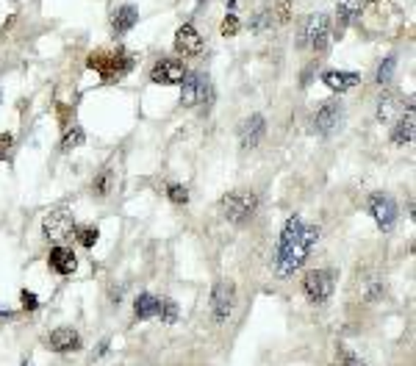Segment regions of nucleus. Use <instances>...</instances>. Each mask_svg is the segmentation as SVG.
<instances>
[{
  "mask_svg": "<svg viewBox=\"0 0 416 366\" xmlns=\"http://www.w3.org/2000/svg\"><path fill=\"white\" fill-rule=\"evenodd\" d=\"M0 317H6V319H8V317H11V311H8V308H0Z\"/></svg>",
  "mask_w": 416,
  "mask_h": 366,
  "instance_id": "nucleus-35",
  "label": "nucleus"
},
{
  "mask_svg": "<svg viewBox=\"0 0 416 366\" xmlns=\"http://www.w3.org/2000/svg\"><path fill=\"white\" fill-rule=\"evenodd\" d=\"M233 308H236V289H233V283H225V280L216 283L211 289V317H214V322H227Z\"/></svg>",
  "mask_w": 416,
  "mask_h": 366,
  "instance_id": "nucleus-8",
  "label": "nucleus"
},
{
  "mask_svg": "<svg viewBox=\"0 0 416 366\" xmlns=\"http://www.w3.org/2000/svg\"><path fill=\"white\" fill-rule=\"evenodd\" d=\"M303 42L314 50H325L330 42V17L328 14H311L303 25Z\"/></svg>",
  "mask_w": 416,
  "mask_h": 366,
  "instance_id": "nucleus-6",
  "label": "nucleus"
},
{
  "mask_svg": "<svg viewBox=\"0 0 416 366\" xmlns=\"http://www.w3.org/2000/svg\"><path fill=\"white\" fill-rule=\"evenodd\" d=\"M22 366H28V364H22Z\"/></svg>",
  "mask_w": 416,
  "mask_h": 366,
  "instance_id": "nucleus-36",
  "label": "nucleus"
},
{
  "mask_svg": "<svg viewBox=\"0 0 416 366\" xmlns=\"http://www.w3.org/2000/svg\"><path fill=\"white\" fill-rule=\"evenodd\" d=\"M106 353H109V339H106V342H100V344H97V353H95V358H103V356H106Z\"/></svg>",
  "mask_w": 416,
  "mask_h": 366,
  "instance_id": "nucleus-34",
  "label": "nucleus"
},
{
  "mask_svg": "<svg viewBox=\"0 0 416 366\" xmlns=\"http://www.w3.org/2000/svg\"><path fill=\"white\" fill-rule=\"evenodd\" d=\"M258 208V197L253 191H230L222 197V214L227 216V222L233 225H244Z\"/></svg>",
  "mask_w": 416,
  "mask_h": 366,
  "instance_id": "nucleus-3",
  "label": "nucleus"
},
{
  "mask_svg": "<svg viewBox=\"0 0 416 366\" xmlns=\"http://www.w3.org/2000/svg\"><path fill=\"white\" fill-rule=\"evenodd\" d=\"M322 83L328 86V89H333V92H350L353 86H358L361 83V75L358 72H342V70H328V72H322Z\"/></svg>",
  "mask_w": 416,
  "mask_h": 366,
  "instance_id": "nucleus-16",
  "label": "nucleus"
},
{
  "mask_svg": "<svg viewBox=\"0 0 416 366\" xmlns=\"http://www.w3.org/2000/svg\"><path fill=\"white\" fill-rule=\"evenodd\" d=\"M19 303H22V308H25V311H36V308H39L36 294H33V292H28V289H22V292H19Z\"/></svg>",
  "mask_w": 416,
  "mask_h": 366,
  "instance_id": "nucleus-30",
  "label": "nucleus"
},
{
  "mask_svg": "<svg viewBox=\"0 0 416 366\" xmlns=\"http://www.w3.org/2000/svg\"><path fill=\"white\" fill-rule=\"evenodd\" d=\"M336 289V272L333 269H311L305 278H303V292L305 297L314 303V305H322L330 300Z\"/></svg>",
  "mask_w": 416,
  "mask_h": 366,
  "instance_id": "nucleus-4",
  "label": "nucleus"
},
{
  "mask_svg": "<svg viewBox=\"0 0 416 366\" xmlns=\"http://www.w3.org/2000/svg\"><path fill=\"white\" fill-rule=\"evenodd\" d=\"M11 145H14V136H11V134H0V161L8 156Z\"/></svg>",
  "mask_w": 416,
  "mask_h": 366,
  "instance_id": "nucleus-31",
  "label": "nucleus"
},
{
  "mask_svg": "<svg viewBox=\"0 0 416 366\" xmlns=\"http://www.w3.org/2000/svg\"><path fill=\"white\" fill-rule=\"evenodd\" d=\"M364 0H339V8H336V17H339V33L355 19V14L361 11Z\"/></svg>",
  "mask_w": 416,
  "mask_h": 366,
  "instance_id": "nucleus-20",
  "label": "nucleus"
},
{
  "mask_svg": "<svg viewBox=\"0 0 416 366\" xmlns=\"http://www.w3.org/2000/svg\"><path fill=\"white\" fill-rule=\"evenodd\" d=\"M394 64H397L394 56H389V58L381 64V70H378V83H381V86H386V83L392 81V75H394Z\"/></svg>",
  "mask_w": 416,
  "mask_h": 366,
  "instance_id": "nucleus-27",
  "label": "nucleus"
},
{
  "mask_svg": "<svg viewBox=\"0 0 416 366\" xmlns=\"http://www.w3.org/2000/svg\"><path fill=\"white\" fill-rule=\"evenodd\" d=\"M136 19H139L136 8H134L131 3H125V6H120V8L114 11V17H111V28H114V33H128V31L136 25Z\"/></svg>",
  "mask_w": 416,
  "mask_h": 366,
  "instance_id": "nucleus-17",
  "label": "nucleus"
},
{
  "mask_svg": "<svg viewBox=\"0 0 416 366\" xmlns=\"http://www.w3.org/2000/svg\"><path fill=\"white\" fill-rule=\"evenodd\" d=\"M167 197H170L175 205H186V202H189V191H186V186H181V183H170V186H167Z\"/></svg>",
  "mask_w": 416,
  "mask_h": 366,
  "instance_id": "nucleus-26",
  "label": "nucleus"
},
{
  "mask_svg": "<svg viewBox=\"0 0 416 366\" xmlns=\"http://www.w3.org/2000/svg\"><path fill=\"white\" fill-rule=\"evenodd\" d=\"M45 344H47L53 353H72V350L81 347V336H78L75 328H56V331L45 339Z\"/></svg>",
  "mask_w": 416,
  "mask_h": 366,
  "instance_id": "nucleus-13",
  "label": "nucleus"
},
{
  "mask_svg": "<svg viewBox=\"0 0 416 366\" xmlns=\"http://www.w3.org/2000/svg\"><path fill=\"white\" fill-rule=\"evenodd\" d=\"M342 117H344V109H342L339 103H325V106L317 111V117H314L317 134L333 136V134L339 131V125H342Z\"/></svg>",
  "mask_w": 416,
  "mask_h": 366,
  "instance_id": "nucleus-10",
  "label": "nucleus"
},
{
  "mask_svg": "<svg viewBox=\"0 0 416 366\" xmlns=\"http://www.w3.org/2000/svg\"><path fill=\"white\" fill-rule=\"evenodd\" d=\"M159 317H161V322H167V325H173V322H178V303H173V300H161V305H159Z\"/></svg>",
  "mask_w": 416,
  "mask_h": 366,
  "instance_id": "nucleus-25",
  "label": "nucleus"
},
{
  "mask_svg": "<svg viewBox=\"0 0 416 366\" xmlns=\"http://www.w3.org/2000/svg\"><path fill=\"white\" fill-rule=\"evenodd\" d=\"M111 186H114V173H111V170H103V173L95 178V183H92V191H95L97 197H106V194L111 191Z\"/></svg>",
  "mask_w": 416,
  "mask_h": 366,
  "instance_id": "nucleus-23",
  "label": "nucleus"
},
{
  "mask_svg": "<svg viewBox=\"0 0 416 366\" xmlns=\"http://www.w3.org/2000/svg\"><path fill=\"white\" fill-rule=\"evenodd\" d=\"M86 67L95 70L106 83H114V81H122L131 70H134V56H128L122 47L117 50H97L86 58Z\"/></svg>",
  "mask_w": 416,
  "mask_h": 366,
  "instance_id": "nucleus-2",
  "label": "nucleus"
},
{
  "mask_svg": "<svg viewBox=\"0 0 416 366\" xmlns=\"http://www.w3.org/2000/svg\"><path fill=\"white\" fill-rule=\"evenodd\" d=\"M381 297H383V286H381V283H372L369 292H367V300L375 303V300H381Z\"/></svg>",
  "mask_w": 416,
  "mask_h": 366,
  "instance_id": "nucleus-32",
  "label": "nucleus"
},
{
  "mask_svg": "<svg viewBox=\"0 0 416 366\" xmlns=\"http://www.w3.org/2000/svg\"><path fill=\"white\" fill-rule=\"evenodd\" d=\"M392 142L394 145H411L414 142V114L408 111L406 117H400V122L392 131Z\"/></svg>",
  "mask_w": 416,
  "mask_h": 366,
  "instance_id": "nucleus-19",
  "label": "nucleus"
},
{
  "mask_svg": "<svg viewBox=\"0 0 416 366\" xmlns=\"http://www.w3.org/2000/svg\"><path fill=\"white\" fill-rule=\"evenodd\" d=\"M184 75H186V67H184L181 61H175V58H161V61H156V67H153V72H150V78H153L156 83H164V86L181 83Z\"/></svg>",
  "mask_w": 416,
  "mask_h": 366,
  "instance_id": "nucleus-11",
  "label": "nucleus"
},
{
  "mask_svg": "<svg viewBox=\"0 0 416 366\" xmlns=\"http://www.w3.org/2000/svg\"><path fill=\"white\" fill-rule=\"evenodd\" d=\"M42 228H45V236H47L50 241L64 244V241L72 239V233H75V219H72V214H70L67 208H56V211L45 214Z\"/></svg>",
  "mask_w": 416,
  "mask_h": 366,
  "instance_id": "nucleus-5",
  "label": "nucleus"
},
{
  "mask_svg": "<svg viewBox=\"0 0 416 366\" xmlns=\"http://www.w3.org/2000/svg\"><path fill=\"white\" fill-rule=\"evenodd\" d=\"M339 358H342V366H367L361 361V356L353 353L350 347H339Z\"/></svg>",
  "mask_w": 416,
  "mask_h": 366,
  "instance_id": "nucleus-28",
  "label": "nucleus"
},
{
  "mask_svg": "<svg viewBox=\"0 0 416 366\" xmlns=\"http://www.w3.org/2000/svg\"><path fill=\"white\" fill-rule=\"evenodd\" d=\"M369 211H372V216H375V222H378L381 230L389 233V230L394 228V222H397V202H394L389 194L375 191V194L369 197Z\"/></svg>",
  "mask_w": 416,
  "mask_h": 366,
  "instance_id": "nucleus-9",
  "label": "nucleus"
},
{
  "mask_svg": "<svg viewBox=\"0 0 416 366\" xmlns=\"http://www.w3.org/2000/svg\"><path fill=\"white\" fill-rule=\"evenodd\" d=\"M239 33V17L236 14H227L222 19V36H236Z\"/></svg>",
  "mask_w": 416,
  "mask_h": 366,
  "instance_id": "nucleus-29",
  "label": "nucleus"
},
{
  "mask_svg": "<svg viewBox=\"0 0 416 366\" xmlns=\"http://www.w3.org/2000/svg\"><path fill=\"white\" fill-rule=\"evenodd\" d=\"M159 305H161V300L156 294L145 292L134 300V314H136V319H150V317H159Z\"/></svg>",
  "mask_w": 416,
  "mask_h": 366,
  "instance_id": "nucleus-18",
  "label": "nucleus"
},
{
  "mask_svg": "<svg viewBox=\"0 0 416 366\" xmlns=\"http://www.w3.org/2000/svg\"><path fill=\"white\" fill-rule=\"evenodd\" d=\"M47 264H50V269L58 272V275H72V272L78 269V258H75V253H72L70 247H64V244H56V247L50 250Z\"/></svg>",
  "mask_w": 416,
  "mask_h": 366,
  "instance_id": "nucleus-15",
  "label": "nucleus"
},
{
  "mask_svg": "<svg viewBox=\"0 0 416 366\" xmlns=\"http://www.w3.org/2000/svg\"><path fill=\"white\" fill-rule=\"evenodd\" d=\"M278 19L280 22L289 19V0H278Z\"/></svg>",
  "mask_w": 416,
  "mask_h": 366,
  "instance_id": "nucleus-33",
  "label": "nucleus"
},
{
  "mask_svg": "<svg viewBox=\"0 0 416 366\" xmlns=\"http://www.w3.org/2000/svg\"><path fill=\"white\" fill-rule=\"evenodd\" d=\"M394 114H397V97L383 95L381 103H378V120H381V122H392Z\"/></svg>",
  "mask_w": 416,
  "mask_h": 366,
  "instance_id": "nucleus-22",
  "label": "nucleus"
},
{
  "mask_svg": "<svg viewBox=\"0 0 416 366\" xmlns=\"http://www.w3.org/2000/svg\"><path fill=\"white\" fill-rule=\"evenodd\" d=\"M83 142H86L83 128H81V125H72V128H67V134H64V139H61V150H64V153H70V150L81 148Z\"/></svg>",
  "mask_w": 416,
  "mask_h": 366,
  "instance_id": "nucleus-21",
  "label": "nucleus"
},
{
  "mask_svg": "<svg viewBox=\"0 0 416 366\" xmlns=\"http://www.w3.org/2000/svg\"><path fill=\"white\" fill-rule=\"evenodd\" d=\"M181 86H184V89H181V103H184L186 109L211 100V83H208L200 72H186L184 81H181Z\"/></svg>",
  "mask_w": 416,
  "mask_h": 366,
  "instance_id": "nucleus-7",
  "label": "nucleus"
},
{
  "mask_svg": "<svg viewBox=\"0 0 416 366\" xmlns=\"http://www.w3.org/2000/svg\"><path fill=\"white\" fill-rule=\"evenodd\" d=\"M175 50L184 53V56H198L203 50V39H200V33H198L195 25L186 22V25L178 28V33H175Z\"/></svg>",
  "mask_w": 416,
  "mask_h": 366,
  "instance_id": "nucleus-14",
  "label": "nucleus"
},
{
  "mask_svg": "<svg viewBox=\"0 0 416 366\" xmlns=\"http://www.w3.org/2000/svg\"><path fill=\"white\" fill-rule=\"evenodd\" d=\"M75 239H78V244H81V247H86V250H89V247H95V244H97L100 230H97V228H92V225H89V228H75Z\"/></svg>",
  "mask_w": 416,
  "mask_h": 366,
  "instance_id": "nucleus-24",
  "label": "nucleus"
},
{
  "mask_svg": "<svg viewBox=\"0 0 416 366\" xmlns=\"http://www.w3.org/2000/svg\"><path fill=\"white\" fill-rule=\"evenodd\" d=\"M317 239H319L317 225H308L300 216H291L286 222V228L280 230V241H278V250H275V275L278 278H291L305 264V258L311 255Z\"/></svg>",
  "mask_w": 416,
  "mask_h": 366,
  "instance_id": "nucleus-1",
  "label": "nucleus"
},
{
  "mask_svg": "<svg viewBox=\"0 0 416 366\" xmlns=\"http://www.w3.org/2000/svg\"><path fill=\"white\" fill-rule=\"evenodd\" d=\"M264 134H266V122H264V117H261V114H253L250 120H244V122H241V128H239L241 150H253V148L264 139Z\"/></svg>",
  "mask_w": 416,
  "mask_h": 366,
  "instance_id": "nucleus-12",
  "label": "nucleus"
}]
</instances>
